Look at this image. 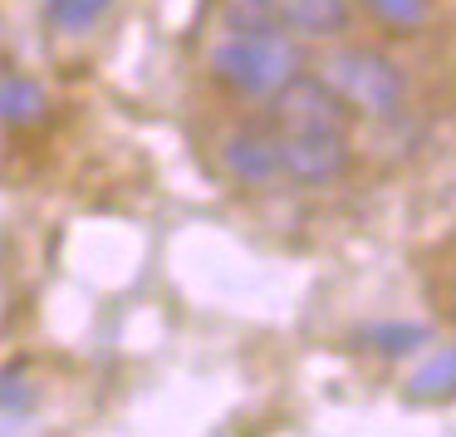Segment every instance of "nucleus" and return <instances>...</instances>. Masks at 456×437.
I'll return each instance as SVG.
<instances>
[{
	"label": "nucleus",
	"instance_id": "1",
	"mask_svg": "<svg viewBox=\"0 0 456 437\" xmlns=\"http://www.w3.org/2000/svg\"><path fill=\"white\" fill-rule=\"evenodd\" d=\"M299 45L285 30H246L226 35L207 50V70L236 94H275L285 79L299 74Z\"/></svg>",
	"mask_w": 456,
	"mask_h": 437
},
{
	"label": "nucleus",
	"instance_id": "2",
	"mask_svg": "<svg viewBox=\"0 0 456 437\" xmlns=\"http://www.w3.org/2000/svg\"><path fill=\"white\" fill-rule=\"evenodd\" d=\"M324 79L334 84V94L358 113H373V119H387V113L403 109L407 99V79L383 50H368V45H348V50H334L324 60Z\"/></svg>",
	"mask_w": 456,
	"mask_h": 437
},
{
	"label": "nucleus",
	"instance_id": "3",
	"mask_svg": "<svg viewBox=\"0 0 456 437\" xmlns=\"http://www.w3.org/2000/svg\"><path fill=\"white\" fill-rule=\"evenodd\" d=\"M348 109L324 74H295L275 89V128L280 133H348Z\"/></svg>",
	"mask_w": 456,
	"mask_h": 437
},
{
	"label": "nucleus",
	"instance_id": "4",
	"mask_svg": "<svg viewBox=\"0 0 456 437\" xmlns=\"http://www.w3.org/2000/svg\"><path fill=\"white\" fill-rule=\"evenodd\" d=\"M280 172L295 182H334L348 168V133H280Z\"/></svg>",
	"mask_w": 456,
	"mask_h": 437
},
{
	"label": "nucleus",
	"instance_id": "5",
	"mask_svg": "<svg viewBox=\"0 0 456 437\" xmlns=\"http://www.w3.org/2000/svg\"><path fill=\"white\" fill-rule=\"evenodd\" d=\"M221 162L231 168V177L240 182H270L280 172V148H275V133H260V128H236L226 143H221Z\"/></svg>",
	"mask_w": 456,
	"mask_h": 437
},
{
	"label": "nucleus",
	"instance_id": "6",
	"mask_svg": "<svg viewBox=\"0 0 456 437\" xmlns=\"http://www.w3.org/2000/svg\"><path fill=\"white\" fill-rule=\"evenodd\" d=\"M270 11L299 35H338L348 25V0H270Z\"/></svg>",
	"mask_w": 456,
	"mask_h": 437
},
{
	"label": "nucleus",
	"instance_id": "7",
	"mask_svg": "<svg viewBox=\"0 0 456 437\" xmlns=\"http://www.w3.org/2000/svg\"><path fill=\"white\" fill-rule=\"evenodd\" d=\"M45 119V89L20 70H0V123H40Z\"/></svg>",
	"mask_w": 456,
	"mask_h": 437
},
{
	"label": "nucleus",
	"instance_id": "8",
	"mask_svg": "<svg viewBox=\"0 0 456 437\" xmlns=\"http://www.w3.org/2000/svg\"><path fill=\"white\" fill-rule=\"evenodd\" d=\"M216 21L226 35H246V30H285L280 15L270 11V0H221Z\"/></svg>",
	"mask_w": 456,
	"mask_h": 437
},
{
	"label": "nucleus",
	"instance_id": "9",
	"mask_svg": "<svg viewBox=\"0 0 456 437\" xmlns=\"http://www.w3.org/2000/svg\"><path fill=\"white\" fill-rule=\"evenodd\" d=\"M407 393H412V398H446V393H456V344L436 349V354L412 374Z\"/></svg>",
	"mask_w": 456,
	"mask_h": 437
},
{
	"label": "nucleus",
	"instance_id": "10",
	"mask_svg": "<svg viewBox=\"0 0 456 437\" xmlns=\"http://www.w3.org/2000/svg\"><path fill=\"white\" fill-rule=\"evenodd\" d=\"M432 339V329L427 325H373L358 334V344L363 349H378V354H407V349L427 344Z\"/></svg>",
	"mask_w": 456,
	"mask_h": 437
},
{
	"label": "nucleus",
	"instance_id": "11",
	"mask_svg": "<svg viewBox=\"0 0 456 437\" xmlns=\"http://www.w3.org/2000/svg\"><path fill=\"white\" fill-rule=\"evenodd\" d=\"M113 0H50V25L60 35H79L109 15Z\"/></svg>",
	"mask_w": 456,
	"mask_h": 437
},
{
	"label": "nucleus",
	"instance_id": "12",
	"mask_svg": "<svg viewBox=\"0 0 456 437\" xmlns=\"http://www.w3.org/2000/svg\"><path fill=\"white\" fill-rule=\"evenodd\" d=\"M35 403V383L20 364L0 368V413H25Z\"/></svg>",
	"mask_w": 456,
	"mask_h": 437
},
{
	"label": "nucleus",
	"instance_id": "13",
	"mask_svg": "<svg viewBox=\"0 0 456 437\" xmlns=\"http://www.w3.org/2000/svg\"><path fill=\"white\" fill-rule=\"evenodd\" d=\"M378 21L397 25V30H412V25L427 21V0H368Z\"/></svg>",
	"mask_w": 456,
	"mask_h": 437
}]
</instances>
